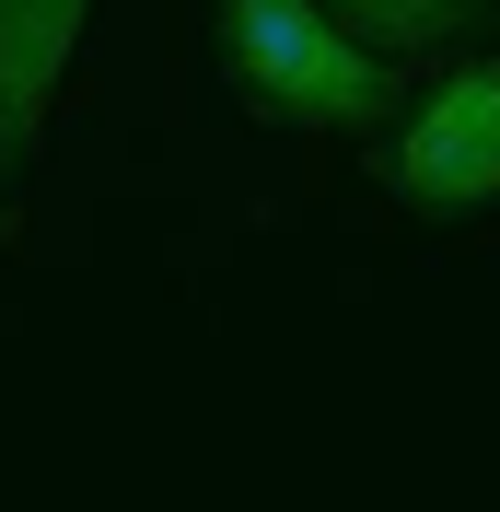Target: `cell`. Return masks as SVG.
Wrapping results in <instances>:
<instances>
[{"label":"cell","instance_id":"obj_2","mask_svg":"<svg viewBox=\"0 0 500 512\" xmlns=\"http://www.w3.org/2000/svg\"><path fill=\"white\" fill-rule=\"evenodd\" d=\"M384 187L407 210H489L500 198V47L454 59L384 140Z\"/></svg>","mask_w":500,"mask_h":512},{"label":"cell","instance_id":"obj_4","mask_svg":"<svg viewBox=\"0 0 500 512\" xmlns=\"http://www.w3.org/2000/svg\"><path fill=\"white\" fill-rule=\"evenodd\" d=\"M326 24H349L373 59H419V47H466L489 0H326Z\"/></svg>","mask_w":500,"mask_h":512},{"label":"cell","instance_id":"obj_3","mask_svg":"<svg viewBox=\"0 0 500 512\" xmlns=\"http://www.w3.org/2000/svg\"><path fill=\"white\" fill-rule=\"evenodd\" d=\"M94 24V0H0V175L35 152V128L59 105V70Z\"/></svg>","mask_w":500,"mask_h":512},{"label":"cell","instance_id":"obj_1","mask_svg":"<svg viewBox=\"0 0 500 512\" xmlns=\"http://www.w3.org/2000/svg\"><path fill=\"white\" fill-rule=\"evenodd\" d=\"M221 70L245 82V105H268L291 128L396 117V59H373L349 24H326V0H221Z\"/></svg>","mask_w":500,"mask_h":512}]
</instances>
